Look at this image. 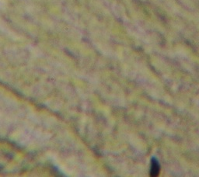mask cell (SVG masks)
I'll list each match as a JSON object with an SVG mask.
<instances>
[{"instance_id":"obj_1","label":"cell","mask_w":199,"mask_h":177,"mask_svg":"<svg viewBox=\"0 0 199 177\" xmlns=\"http://www.w3.org/2000/svg\"><path fill=\"white\" fill-rule=\"evenodd\" d=\"M159 171H160V165L156 158H152L151 160V168H150V176H157L159 174Z\"/></svg>"}]
</instances>
